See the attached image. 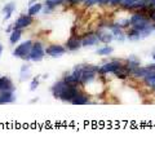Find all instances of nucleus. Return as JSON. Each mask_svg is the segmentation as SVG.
<instances>
[{"instance_id":"obj_23","label":"nucleus","mask_w":155,"mask_h":159,"mask_svg":"<svg viewBox=\"0 0 155 159\" xmlns=\"http://www.w3.org/2000/svg\"><path fill=\"white\" fill-rule=\"evenodd\" d=\"M25 74H26V78L30 75V67H29V65H23L21 67V80H25Z\"/></svg>"},{"instance_id":"obj_10","label":"nucleus","mask_w":155,"mask_h":159,"mask_svg":"<svg viewBox=\"0 0 155 159\" xmlns=\"http://www.w3.org/2000/svg\"><path fill=\"white\" fill-rule=\"evenodd\" d=\"M16 100V96L13 91H5V92H0V105L4 104H12Z\"/></svg>"},{"instance_id":"obj_1","label":"nucleus","mask_w":155,"mask_h":159,"mask_svg":"<svg viewBox=\"0 0 155 159\" xmlns=\"http://www.w3.org/2000/svg\"><path fill=\"white\" fill-rule=\"evenodd\" d=\"M79 92L76 88V85H71L69 84L67 82L64 80H58L52 85V93H53V97L61 100V101H70L76 96V93Z\"/></svg>"},{"instance_id":"obj_11","label":"nucleus","mask_w":155,"mask_h":159,"mask_svg":"<svg viewBox=\"0 0 155 159\" xmlns=\"http://www.w3.org/2000/svg\"><path fill=\"white\" fill-rule=\"evenodd\" d=\"M71 104L73 105H87V104H89V98H88L87 94L78 92L76 96L71 100Z\"/></svg>"},{"instance_id":"obj_19","label":"nucleus","mask_w":155,"mask_h":159,"mask_svg":"<svg viewBox=\"0 0 155 159\" xmlns=\"http://www.w3.org/2000/svg\"><path fill=\"white\" fill-rule=\"evenodd\" d=\"M65 4V0H45V7L49 9H54L56 7Z\"/></svg>"},{"instance_id":"obj_27","label":"nucleus","mask_w":155,"mask_h":159,"mask_svg":"<svg viewBox=\"0 0 155 159\" xmlns=\"http://www.w3.org/2000/svg\"><path fill=\"white\" fill-rule=\"evenodd\" d=\"M147 9H154L155 8V0H145Z\"/></svg>"},{"instance_id":"obj_30","label":"nucleus","mask_w":155,"mask_h":159,"mask_svg":"<svg viewBox=\"0 0 155 159\" xmlns=\"http://www.w3.org/2000/svg\"><path fill=\"white\" fill-rule=\"evenodd\" d=\"M111 3V0H100L98 4L100 5H107V4H110Z\"/></svg>"},{"instance_id":"obj_32","label":"nucleus","mask_w":155,"mask_h":159,"mask_svg":"<svg viewBox=\"0 0 155 159\" xmlns=\"http://www.w3.org/2000/svg\"><path fill=\"white\" fill-rule=\"evenodd\" d=\"M147 67H149V69H151L153 71H155V63H150V65L147 66Z\"/></svg>"},{"instance_id":"obj_31","label":"nucleus","mask_w":155,"mask_h":159,"mask_svg":"<svg viewBox=\"0 0 155 159\" xmlns=\"http://www.w3.org/2000/svg\"><path fill=\"white\" fill-rule=\"evenodd\" d=\"M65 3H69V4L74 5V4H76V3H80V0H65Z\"/></svg>"},{"instance_id":"obj_29","label":"nucleus","mask_w":155,"mask_h":159,"mask_svg":"<svg viewBox=\"0 0 155 159\" xmlns=\"http://www.w3.org/2000/svg\"><path fill=\"white\" fill-rule=\"evenodd\" d=\"M122 2H123V0H111V3H110V5H113V7H116V5H120V4H122Z\"/></svg>"},{"instance_id":"obj_37","label":"nucleus","mask_w":155,"mask_h":159,"mask_svg":"<svg viewBox=\"0 0 155 159\" xmlns=\"http://www.w3.org/2000/svg\"><path fill=\"white\" fill-rule=\"evenodd\" d=\"M154 89H155V87H154Z\"/></svg>"},{"instance_id":"obj_17","label":"nucleus","mask_w":155,"mask_h":159,"mask_svg":"<svg viewBox=\"0 0 155 159\" xmlns=\"http://www.w3.org/2000/svg\"><path fill=\"white\" fill-rule=\"evenodd\" d=\"M21 35H22V30L20 29H13V31L11 33V38H9V40L12 44H16L20 39H21Z\"/></svg>"},{"instance_id":"obj_33","label":"nucleus","mask_w":155,"mask_h":159,"mask_svg":"<svg viewBox=\"0 0 155 159\" xmlns=\"http://www.w3.org/2000/svg\"><path fill=\"white\" fill-rule=\"evenodd\" d=\"M2 52H3V45H2V43H0V54H2Z\"/></svg>"},{"instance_id":"obj_16","label":"nucleus","mask_w":155,"mask_h":159,"mask_svg":"<svg viewBox=\"0 0 155 159\" xmlns=\"http://www.w3.org/2000/svg\"><path fill=\"white\" fill-rule=\"evenodd\" d=\"M42 9H43V5H42L40 3H34L33 5H30V7H29V12H27V13L34 17V16H36Z\"/></svg>"},{"instance_id":"obj_35","label":"nucleus","mask_w":155,"mask_h":159,"mask_svg":"<svg viewBox=\"0 0 155 159\" xmlns=\"http://www.w3.org/2000/svg\"><path fill=\"white\" fill-rule=\"evenodd\" d=\"M80 2H85V0H80Z\"/></svg>"},{"instance_id":"obj_26","label":"nucleus","mask_w":155,"mask_h":159,"mask_svg":"<svg viewBox=\"0 0 155 159\" xmlns=\"http://www.w3.org/2000/svg\"><path fill=\"white\" fill-rule=\"evenodd\" d=\"M39 78H40V76H35L34 79H33V80H31V84H30V91H35L36 88H38V87H39Z\"/></svg>"},{"instance_id":"obj_28","label":"nucleus","mask_w":155,"mask_h":159,"mask_svg":"<svg viewBox=\"0 0 155 159\" xmlns=\"http://www.w3.org/2000/svg\"><path fill=\"white\" fill-rule=\"evenodd\" d=\"M100 0H85L84 4L85 7H92V5H95V4H98Z\"/></svg>"},{"instance_id":"obj_12","label":"nucleus","mask_w":155,"mask_h":159,"mask_svg":"<svg viewBox=\"0 0 155 159\" xmlns=\"http://www.w3.org/2000/svg\"><path fill=\"white\" fill-rule=\"evenodd\" d=\"M110 29H111V33H113V35H114V38L116 39V40H119V42L126 40V35H124V33L122 31V27L118 25V23H116V25H111Z\"/></svg>"},{"instance_id":"obj_4","label":"nucleus","mask_w":155,"mask_h":159,"mask_svg":"<svg viewBox=\"0 0 155 159\" xmlns=\"http://www.w3.org/2000/svg\"><path fill=\"white\" fill-rule=\"evenodd\" d=\"M33 21H34L33 16H30L29 13L27 14H22V16L18 17V20L13 23V29H20V30L26 29V27H29L31 25V23H33Z\"/></svg>"},{"instance_id":"obj_7","label":"nucleus","mask_w":155,"mask_h":159,"mask_svg":"<svg viewBox=\"0 0 155 159\" xmlns=\"http://www.w3.org/2000/svg\"><path fill=\"white\" fill-rule=\"evenodd\" d=\"M82 45L83 44H82L80 38L71 36V38H69L67 42H66V49H69V51H78Z\"/></svg>"},{"instance_id":"obj_18","label":"nucleus","mask_w":155,"mask_h":159,"mask_svg":"<svg viewBox=\"0 0 155 159\" xmlns=\"http://www.w3.org/2000/svg\"><path fill=\"white\" fill-rule=\"evenodd\" d=\"M144 80H145V83L149 85V87H151V88H154L155 87V71H150L149 74H147L145 78H144Z\"/></svg>"},{"instance_id":"obj_21","label":"nucleus","mask_w":155,"mask_h":159,"mask_svg":"<svg viewBox=\"0 0 155 159\" xmlns=\"http://www.w3.org/2000/svg\"><path fill=\"white\" fill-rule=\"evenodd\" d=\"M127 36H128L129 40H138V39H141V34H140V31H137L133 27L131 29V31L127 34Z\"/></svg>"},{"instance_id":"obj_36","label":"nucleus","mask_w":155,"mask_h":159,"mask_svg":"<svg viewBox=\"0 0 155 159\" xmlns=\"http://www.w3.org/2000/svg\"><path fill=\"white\" fill-rule=\"evenodd\" d=\"M154 29H155V25H154Z\"/></svg>"},{"instance_id":"obj_2","label":"nucleus","mask_w":155,"mask_h":159,"mask_svg":"<svg viewBox=\"0 0 155 159\" xmlns=\"http://www.w3.org/2000/svg\"><path fill=\"white\" fill-rule=\"evenodd\" d=\"M33 42L31 40H26L21 43L17 48L13 51V56L14 57H18L21 60H26L29 61V56H30V52H31V48H33Z\"/></svg>"},{"instance_id":"obj_20","label":"nucleus","mask_w":155,"mask_h":159,"mask_svg":"<svg viewBox=\"0 0 155 159\" xmlns=\"http://www.w3.org/2000/svg\"><path fill=\"white\" fill-rule=\"evenodd\" d=\"M145 18H147L145 14H142V13H136V14H133L131 17V26L132 25H135V23H138V22H141L142 20H145Z\"/></svg>"},{"instance_id":"obj_13","label":"nucleus","mask_w":155,"mask_h":159,"mask_svg":"<svg viewBox=\"0 0 155 159\" xmlns=\"http://www.w3.org/2000/svg\"><path fill=\"white\" fill-rule=\"evenodd\" d=\"M150 71H151V69H149V67H136L133 71H132V74H133L136 78H145L147 74H149L150 73Z\"/></svg>"},{"instance_id":"obj_34","label":"nucleus","mask_w":155,"mask_h":159,"mask_svg":"<svg viewBox=\"0 0 155 159\" xmlns=\"http://www.w3.org/2000/svg\"><path fill=\"white\" fill-rule=\"evenodd\" d=\"M153 58H154V61H155V52H153Z\"/></svg>"},{"instance_id":"obj_8","label":"nucleus","mask_w":155,"mask_h":159,"mask_svg":"<svg viewBox=\"0 0 155 159\" xmlns=\"http://www.w3.org/2000/svg\"><path fill=\"white\" fill-rule=\"evenodd\" d=\"M100 43V38L97 34H88L83 38L82 44L83 47H91V45H97Z\"/></svg>"},{"instance_id":"obj_3","label":"nucleus","mask_w":155,"mask_h":159,"mask_svg":"<svg viewBox=\"0 0 155 159\" xmlns=\"http://www.w3.org/2000/svg\"><path fill=\"white\" fill-rule=\"evenodd\" d=\"M44 56H45V49L43 48L42 43H39V42L34 43L33 48H31V52H30V56H29V60L39 62L44 58Z\"/></svg>"},{"instance_id":"obj_9","label":"nucleus","mask_w":155,"mask_h":159,"mask_svg":"<svg viewBox=\"0 0 155 159\" xmlns=\"http://www.w3.org/2000/svg\"><path fill=\"white\" fill-rule=\"evenodd\" d=\"M5 91L14 92L13 82L8 76H0V92H5Z\"/></svg>"},{"instance_id":"obj_6","label":"nucleus","mask_w":155,"mask_h":159,"mask_svg":"<svg viewBox=\"0 0 155 159\" xmlns=\"http://www.w3.org/2000/svg\"><path fill=\"white\" fill-rule=\"evenodd\" d=\"M65 53H66V48L62 45L54 44V45H49L45 48V54L51 56V57H60V56L65 54Z\"/></svg>"},{"instance_id":"obj_24","label":"nucleus","mask_w":155,"mask_h":159,"mask_svg":"<svg viewBox=\"0 0 155 159\" xmlns=\"http://www.w3.org/2000/svg\"><path fill=\"white\" fill-rule=\"evenodd\" d=\"M65 82H67L69 84H71V85H78L79 84V82L75 79V76L73 75V74H70V75H67L66 78H65Z\"/></svg>"},{"instance_id":"obj_5","label":"nucleus","mask_w":155,"mask_h":159,"mask_svg":"<svg viewBox=\"0 0 155 159\" xmlns=\"http://www.w3.org/2000/svg\"><path fill=\"white\" fill-rule=\"evenodd\" d=\"M122 65H123V63H122L119 60H114V61H111V62L105 63L104 66H101V67H100V73H101V74L114 73V71H116Z\"/></svg>"},{"instance_id":"obj_14","label":"nucleus","mask_w":155,"mask_h":159,"mask_svg":"<svg viewBox=\"0 0 155 159\" xmlns=\"http://www.w3.org/2000/svg\"><path fill=\"white\" fill-rule=\"evenodd\" d=\"M14 9H16V4H14L13 2L8 3V4H5V7L3 8V13H4V16H5L4 20H9Z\"/></svg>"},{"instance_id":"obj_25","label":"nucleus","mask_w":155,"mask_h":159,"mask_svg":"<svg viewBox=\"0 0 155 159\" xmlns=\"http://www.w3.org/2000/svg\"><path fill=\"white\" fill-rule=\"evenodd\" d=\"M136 2H138V0H123L120 5H122L123 8H126V9H129V8L133 5Z\"/></svg>"},{"instance_id":"obj_22","label":"nucleus","mask_w":155,"mask_h":159,"mask_svg":"<svg viewBox=\"0 0 155 159\" xmlns=\"http://www.w3.org/2000/svg\"><path fill=\"white\" fill-rule=\"evenodd\" d=\"M113 51H114L113 47L106 45V47H104V48L97 49V51H96V53H97V54H100V56H108V54H111V53H113Z\"/></svg>"},{"instance_id":"obj_15","label":"nucleus","mask_w":155,"mask_h":159,"mask_svg":"<svg viewBox=\"0 0 155 159\" xmlns=\"http://www.w3.org/2000/svg\"><path fill=\"white\" fill-rule=\"evenodd\" d=\"M98 38H100V42H102V43H110L113 39H114V35L113 33H104L102 30H100V33H97Z\"/></svg>"}]
</instances>
